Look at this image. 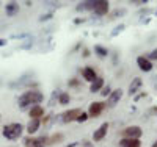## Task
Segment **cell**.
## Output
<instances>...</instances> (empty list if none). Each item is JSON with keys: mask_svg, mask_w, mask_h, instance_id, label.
<instances>
[{"mask_svg": "<svg viewBox=\"0 0 157 147\" xmlns=\"http://www.w3.org/2000/svg\"><path fill=\"white\" fill-rule=\"evenodd\" d=\"M43 100H44V96L39 91H27V92H24V94L19 96L17 103H19L21 108H27V106L39 105Z\"/></svg>", "mask_w": 157, "mask_h": 147, "instance_id": "cell-1", "label": "cell"}, {"mask_svg": "<svg viewBox=\"0 0 157 147\" xmlns=\"http://www.w3.org/2000/svg\"><path fill=\"white\" fill-rule=\"evenodd\" d=\"M3 136L10 141H14L17 138H21V135L24 133V125L17 124V122H13V124H6L3 127Z\"/></svg>", "mask_w": 157, "mask_h": 147, "instance_id": "cell-2", "label": "cell"}, {"mask_svg": "<svg viewBox=\"0 0 157 147\" xmlns=\"http://www.w3.org/2000/svg\"><path fill=\"white\" fill-rule=\"evenodd\" d=\"M47 138L46 136H39V138H32V136H29V138H25V141H24V144H25V147H44L46 144H47Z\"/></svg>", "mask_w": 157, "mask_h": 147, "instance_id": "cell-3", "label": "cell"}, {"mask_svg": "<svg viewBox=\"0 0 157 147\" xmlns=\"http://www.w3.org/2000/svg\"><path fill=\"white\" fill-rule=\"evenodd\" d=\"M123 135L124 138H132V139H138L141 135H143V131L138 125H130V127H126L123 130Z\"/></svg>", "mask_w": 157, "mask_h": 147, "instance_id": "cell-4", "label": "cell"}, {"mask_svg": "<svg viewBox=\"0 0 157 147\" xmlns=\"http://www.w3.org/2000/svg\"><path fill=\"white\" fill-rule=\"evenodd\" d=\"M105 106H107V103H104V102H93V103H90L88 116H91V117L99 116V114L104 111V108H105Z\"/></svg>", "mask_w": 157, "mask_h": 147, "instance_id": "cell-5", "label": "cell"}, {"mask_svg": "<svg viewBox=\"0 0 157 147\" xmlns=\"http://www.w3.org/2000/svg\"><path fill=\"white\" fill-rule=\"evenodd\" d=\"M109 8H110V3L107 0H96V6L93 11L96 16H105L109 13Z\"/></svg>", "mask_w": 157, "mask_h": 147, "instance_id": "cell-6", "label": "cell"}, {"mask_svg": "<svg viewBox=\"0 0 157 147\" xmlns=\"http://www.w3.org/2000/svg\"><path fill=\"white\" fill-rule=\"evenodd\" d=\"M80 110L78 108H74V110H69V111H64L61 114V119H63V122L64 124H68V122H72V121H77V117L80 116Z\"/></svg>", "mask_w": 157, "mask_h": 147, "instance_id": "cell-7", "label": "cell"}, {"mask_svg": "<svg viewBox=\"0 0 157 147\" xmlns=\"http://www.w3.org/2000/svg\"><path fill=\"white\" fill-rule=\"evenodd\" d=\"M121 97H123V91L121 89L112 91V94L109 96V100H107V106H109V108H115L116 103L121 100Z\"/></svg>", "mask_w": 157, "mask_h": 147, "instance_id": "cell-8", "label": "cell"}, {"mask_svg": "<svg viewBox=\"0 0 157 147\" xmlns=\"http://www.w3.org/2000/svg\"><path fill=\"white\" fill-rule=\"evenodd\" d=\"M137 64H138V68L143 71V72H151L152 71V63L149 58L146 57H138L137 58Z\"/></svg>", "mask_w": 157, "mask_h": 147, "instance_id": "cell-9", "label": "cell"}, {"mask_svg": "<svg viewBox=\"0 0 157 147\" xmlns=\"http://www.w3.org/2000/svg\"><path fill=\"white\" fill-rule=\"evenodd\" d=\"M107 131H109V124H107V122H104V124H102V125L93 133V141H102L104 138H105Z\"/></svg>", "mask_w": 157, "mask_h": 147, "instance_id": "cell-10", "label": "cell"}, {"mask_svg": "<svg viewBox=\"0 0 157 147\" xmlns=\"http://www.w3.org/2000/svg\"><path fill=\"white\" fill-rule=\"evenodd\" d=\"M82 75H83V78L86 80V82H91V83H93L94 80L98 78V77H96V71H94L93 68H90V66L82 69Z\"/></svg>", "mask_w": 157, "mask_h": 147, "instance_id": "cell-11", "label": "cell"}, {"mask_svg": "<svg viewBox=\"0 0 157 147\" xmlns=\"http://www.w3.org/2000/svg\"><path fill=\"white\" fill-rule=\"evenodd\" d=\"M140 139H132V138H123L120 141V147H140Z\"/></svg>", "mask_w": 157, "mask_h": 147, "instance_id": "cell-12", "label": "cell"}, {"mask_svg": "<svg viewBox=\"0 0 157 147\" xmlns=\"http://www.w3.org/2000/svg\"><path fill=\"white\" fill-rule=\"evenodd\" d=\"M43 114H44V108H43V106H39V105L32 106V110H30V113H29V116H30L32 119H39Z\"/></svg>", "mask_w": 157, "mask_h": 147, "instance_id": "cell-13", "label": "cell"}, {"mask_svg": "<svg viewBox=\"0 0 157 147\" xmlns=\"http://www.w3.org/2000/svg\"><path fill=\"white\" fill-rule=\"evenodd\" d=\"M39 125H41V122H39V119H32V121L27 124V133L29 135H33V133L38 131Z\"/></svg>", "mask_w": 157, "mask_h": 147, "instance_id": "cell-14", "label": "cell"}, {"mask_svg": "<svg viewBox=\"0 0 157 147\" xmlns=\"http://www.w3.org/2000/svg\"><path fill=\"white\" fill-rule=\"evenodd\" d=\"M96 0H90V2H80L77 5V11H85V9H94Z\"/></svg>", "mask_w": 157, "mask_h": 147, "instance_id": "cell-15", "label": "cell"}, {"mask_svg": "<svg viewBox=\"0 0 157 147\" xmlns=\"http://www.w3.org/2000/svg\"><path fill=\"white\" fill-rule=\"evenodd\" d=\"M5 11H6V14H8V16H14L16 13L19 11V3H16V2H10V3H6Z\"/></svg>", "mask_w": 157, "mask_h": 147, "instance_id": "cell-16", "label": "cell"}, {"mask_svg": "<svg viewBox=\"0 0 157 147\" xmlns=\"http://www.w3.org/2000/svg\"><path fill=\"white\" fill-rule=\"evenodd\" d=\"M141 86V78L140 77H137V78H134V82L130 83V86H129V94L132 96V94H135V92L138 91V88Z\"/></svg>", "mask_w": 157, "mask_h": 147, "instance_id": "cell-17", "label": "cell"}, {"mask_svg": "<svg viewBox=\"0 0 157 147\" xmlns=\"http://www.w3.org/2000/svg\"><path fill=\"white\" fill-rule=\"evenodd\" d=\"M102 88H104V80H102V78H96L94 82L91 83L90 91H91V92H99Z\"/></svg>", "mask_w": 157, "mask_h": 147, "instance_id": "cell-18", "label": "cell"}, {"mask_svg": "<svg viewBox=\"0 0 157 147\" xmlns=\"http://www.w3.org/2000/svg\"><path fill=\"white\" fill-rule=\"evenodd\" d=\"M94 53H96L99 58H105V57L109 55V50L104 49V47H101V46H94Z\"/></svg>", "mask_w": 157, "mask_h": 147, "instance_id": "cell-19", "label": "cell"}, {"mask_svg": "<svg viewBox=\"0 0 157 147\" xmlns=\"http://www.w3.org/2000/svg\"><path fill=\"white\" fill-rule=\"evenodd\" d=\"M63 138H64V136L61 135V133H57V135H54V136L47 141V145H54V144H57V142H61Z\"/></svg>", "mask_w": 157, "mask_h": 147, "instance_id": "cell-20", "label": "cell"}, {"mask_svg": "<svg viewBox=\"0 0 157 147\" xmlns=\"http://www.w3.org/2000/svg\"><path fill=\"white\" fill-rule=\"evenodd\" d=\"M69 100H71V97H69L68 92H60V94H58V102H60L61 105H68Z\"/></svg>", "mask_w": 157, "mask_h": 147, "instance_id": "cell-21", "label": "cell"}, {"mask_svg": "<svg viewBox=\"0 0 157 147\" xmlns=\"http://www.w3.org/2000/svg\"><path fill=\"white\" fill-rule=\"evenodd\" d=\"M88 121V113H80V116L77 117V122H86Z\"/></svg>", "mask_w": 157, "mask_h": 147, "instance_id": "cell-22", "label": "cell"}, {"mask_svg": "<svg viewBox=\"0 0 157 147\" xmlns=\"http://www.w3.org/2000/svg\"><path fill=\"white\" fill-rule=\"evenodd\" d=\"M110 94H112V89H110V86H107V88H102V89H101V96L107 97V96H110Z\"/></svg>", "mask_w": 157, "mask_h": 147, "instance_id": "cell-23", "label": "cell"}, {"mask_svg": "<svg viewBox=\"0 0 157 147\" xmlns=\"http://www.w3.org/2000/svg\"><path fill=\"white\" fill-rule=\"evenodd\" d=\"M121 30H124V25H123V24H121L120 27H116V28L113 30V33H112V36H116V35H118V33H120Z\"/></svg>", "mask_w": 157, "mask_h": 147, "instance_id": "cell-24", "label": "cell"}, {"mask_svg": "<svg viewBox=\"0 0 157 147\" xmlns=\"http://www.w3.org/2000/svg\"><path fill=\"white\" fill-rule=\"evenodd\" d=\"M149 60H157V49H154V50L149 53Z\"/></svg>", "mask_w": 157, "mask_h": 147, "instance_id": "cell-25", "label": "cell"}, {"mask_svg": "<svg viewBox=\"0 0 157 147\" xmlns=\"http://www.w3.org/2000/svg\"><path fill=\"white\" fill-rule=\"evenodd\" d=\"M130 3H134V5H145L146 2H145V0H134V2H130Z\"/></svg>", "mask_w": 157, "mask_h": 147, "instance_id": "cell-26", "label": "cell"}, {"mask_svg": "<svg viewBox=\"0 0 157 147\" xmlns=\"http://www.w3.org/2000/svg\"><path fill=\"white\" fill-rule=\"evenodd\" d=\"M69 85L75 88V86H78V82H77V80H75V78H72V80H71V82H69Z\"/></svg>", "mask_w": 157, "mask_h": 147, "instance_id": "cell-27", "label": "cell"}, {"mask_svg": "<svg viewBox=\"0 0 157 147\" xmlns=\"http://www.w3.org/2000/svg\"><path fill=\"white\" fill-rule=\"evenodd\" d=\"M88 55H90V50L85 49V50H83V58H88Z\"/></svg>", "mask_w": 157, "mask_h": 147, "instance_id": "cell-28", "label": "cell"}, {"mask_svg": "<svg viewBox=\"0 0 157 147\" xmlns=\"http://www.w3.org/2000/svg\"><path fill=\"white\" fill-rule=\"evenodd\" d=\"M50 17V14H46V16H41V19H39V20H47Z\"/></svg>", "mask_w": 157, "mask_h": 147, "instance_id": "cell-29", "label": "cell"}, {"mask_svg": "<svg viewBox=\"0 0 157 147\" xmlns=\"http://www.w3.org/2000/svg\"><path fill=\"white\" fill-rule=\"evenodd\" d=\"M6 44V39H0V47H3Z\"/></svg>", "mask_w": 157, "mask_h": 147, "instance_id": "cell-30", "label": "cell"}, {"mask_svg": "<svg viewBox=\"0 0 157 147\" xmlns=\"http://www.w3.org/2000/svg\"><path fill=\"white\" fill-rule=\"evenodd\" d=\"M49 119H50V114H49V116H46V117H44V121H43V122H44V124H47V122H49Z\"/></svg>", "mask_w": 157, "mask_h": 147, "instance_id": "cell-31", "label": "cell"}, {"mask_svg": "<svg viewBox=\"0 0 157 147\" xmlns=\"http://www.w3.org/2000/svg\"><path fill=\"white\" fill-rule=\"evenodd\" d=\"M77 145V142H72V144H69V145H64V147H75Z\"/></svg>", "mask_w": 157, "mask_h": 147, "instance_id": "cell-32", "label": "cell"}, {"mask_svg": "<svg viewBox=\"0 0 157 147\" xmlns=\"http://www.w3.org/2000/svg\"><path fill=\"white\" fill-rule=\"evenodd\" d=\"M152 147H157V141H154V144H152Z\"/></svg>", "mask_w": 157, "mask_h": 147, "instance_id": "cell-33", "label": "cell"}]
</instances>
